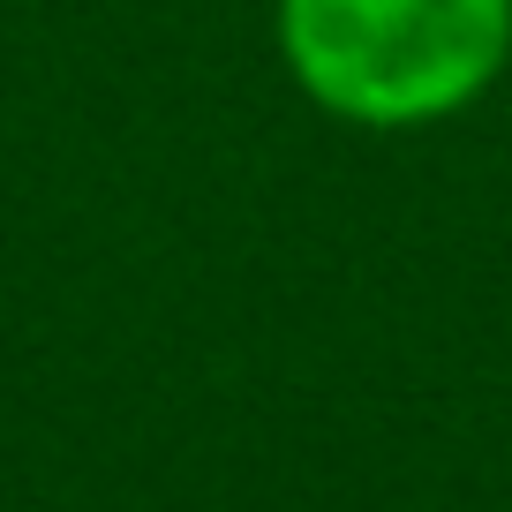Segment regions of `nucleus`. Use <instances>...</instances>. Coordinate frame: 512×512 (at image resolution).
Here are the masks:
<instances>
[{
    "mask_svg": "<svg viewBox=\"0 0 512 512\" xmlns=\"http://www.w3.org/2000/svg\"><path fill=\"white\" fill-rule=\"evenodd\" d=\"M279 61L347 128H430L505 76L512 0H279Z\"/></svg>",
    "mask_w": 512,
    "mask_h": 512,
    "instance_id": "obj_1",
    "label": "nucleus"
}]
</instances>
